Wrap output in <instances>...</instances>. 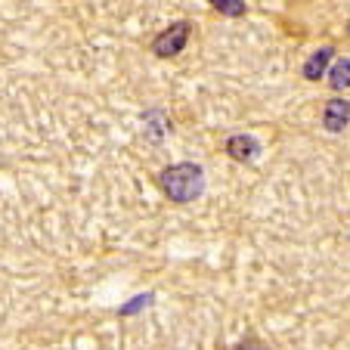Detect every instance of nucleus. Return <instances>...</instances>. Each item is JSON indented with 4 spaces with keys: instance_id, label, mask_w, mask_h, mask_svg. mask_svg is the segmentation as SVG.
<instances>
[{
    "instance_id": "obj_1",
    "label": "nucleus",
    "mask_w": 350,
    "mask_h": 350,
    "mask_svg": "<svg viewBox=\"0 0 350 350\" xmlns=\"http://www.w3.org/2000/svg\"><path fill=\"white\" fill-rule=\"evenodd\" d=\"M159 186L171 202L186 205V202H196V198L205 192V171H202L198 165H189V161H183V165H171V167L161 171Z\"/></svg>"
},
{
    "instance_id": "obj_5",
    "label": "nucleus",
    "mask_w": 350,
    "mask_h": 350,
    "mask_svg": "<svg viewBox=\"0 0 350 350\" xmlns=\"http://www.w3.org/2000/svg\"><path fill=\"white\" fill-rule=\"evenodd\" d=\"M226 152H230L236 161H248V159H254V155H258V143H254L252 137H230Z\"/></svg>"
},
{
    "instance_id": "obj_4",
    "label": "nucleus",
    "mask_w": 350,
    "mask_h": 350,
    "mask_svg": "<svg viewBox=\"0 0 350 350\" xmlns=\"http://www.w3.org/2000/svg\"><path fill=\"white\" fill-rule=\"evenodd\" d=\"M329 59H332V46L317 50V53L307 59V66H304V78L307 81H319L325 75V68H329Z\"/></svg>"
},
{
    "instance_id": "obj_8",
    "label": "nucleus",
    "mask_w": 350,
    "mask_h": 350,
    "mask_svg": "<svg viewBox=\"0 0 350 350\" xmlns=\"http://www.w3.org/2000/svg\"><path fill=\"white\" fill-rule=\"evenodd\" d=\"M211 3L224 16H242L245 13V3H242V0H211Z\"/></svg>"
},
{
    "instance_id": "obj_6",
    "label": "nucleus",
    "mask_w": 350,
    "mask_h": 350,
    "mask_svg": "<svg viewBox=\"0 0 350 350\" xmlns=\"http://www.w3.org/2000/svg\"><path fill=\"white\" fill-rule=\"evenodd\" d=\"M329 81L335 90H347L350 87V59H338L335 66L329 68Z\"/></svg>"
},
{
    "instance_id": "obj_9",
    "label": "nucleus",
    "mask_w": 350,
    "mask_h": 350,
    "mask_svg": "<svg viewBox=\"0 0 350 350\" xmlns=\"http://www.w3.org/2000/svg\"><path fill=\"white\" fill-rule=\"evenodd\" d=\"M242 350H264L260 344H248V347H242Z\"/></svg>"
},
{
    "instance_id": "obj_3",
    "label": "nucleus",
    "mask_w": 350,
    "mask_h": 350,
    "mask_svg": "<svg viewBox=\"0 0 350 350\" xmlns=\"http://www.w3.org/2000/svg\"><path fill=\"white\" fill-rule=\"evenodd\" d=\"M323 124L329 131H344L350 124V103L347 99H332L323 112Z\"/></svg>"
},
{
    "instance_id": "obj_7",
    "label": "nucleus",
    "mask_w": 350,
    "mask_h": 350,
    "mask_svg": "<svg viewBox=\"0 0 350 350\" xmlns=\"http://www.w3.org/2000/svg\"><path fill=\"white\" fill-rule=\"evenodd\" d=\"M152 301H155L152 291H143V295L131 297L127 304H121V307H118V317H137V313H139V310H146V307L152 304Z\"/></svg>"
},
{
    "instance_id": "obj_2",
    "label": "nucleus",
    "mask_w": 350,
    "mask_h": 350,
    "mask_svg": "<svg viewBox=\"0 0 350 350\" xmlns=\"http://www.w3.org/2000/svg\"><path fill=\"white\" fill-rule=\"evenodd\" d=\"M186 40H189V25H186V22H174L167 31H161L159 38L152 40V53L159 56V59H171V56H177L186 46Z\"/></svg>"
}]
</instances>
